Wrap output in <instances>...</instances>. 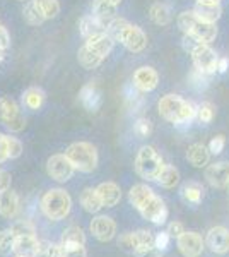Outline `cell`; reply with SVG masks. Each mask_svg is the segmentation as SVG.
<instances>
[{
    "label": "cell",
    "mask_w": 229,
    "mask_h": 257,
    "mask_svg": "<svg viewBox=\"0 0 229 257\" xmlns=\"http://www.w3.org/2000/svg\"><path fill=\"white\" fill-rule=\"evenodd\" d=\"M11 189V173L7 170L0 168V192Z\"/></svg>",
    "instance_id": "c3c4849f"
},
{
    "label": "cell",
    "mask_w": 229,
    "mask_h": 257,
    "mask_svg": "<svg viewBox=\"0 0 229 257\" xmlns=\"http://www.w3.org/2000/svg\"><path fill=\"white\" fill-rule=\"evenodd\" d=\"M96 190L99 194L103 208H113L122 199V190H120V187L115 182H103V184H99L96 187Z\"/></svg>",
    "instance_id": "ac0fdd59"
},
{
    "label": "cell",
    "mask_w": 229,
    "mask_h": 257,
    "mask_svg": "<svg viewBox=\"0 0 229 257\" xmlns=\"http://www.w3.org/2000/svg\"><path fill=\"white\" fill-rule=\"evenodd\" d=\"M157 182L162 185V187L166 189H173L178 185V182H180V172H178L174 167H169V165H164L159 173V177H157Z\"/></svg>",
    "instance_id": "1f68e13d"
},
{
    "label": "cell",
    "mask_w": 229,
    "mask_h": 257,
    "mask_svg": "<svg viewBox=\"0 0 229 257\" xmlns=\"http://www.w3.org/2000/svg\"><path fill=\"white\" fill-rule=\"evenodd\" d=\"M205 178L215 189L229 187V163L227 161H219V163L207 165Z\"/></svg>",
    "instance_id": "9a60e30c"
},
{
    "label": "cell",
    "mask_w": 229,
    "mask_h": 257,
    "mask_svg": "<svg viewBox=\"0 0 229 257\" xmlns=\"http://www.w3.org/2000/svg\"><path fill=\"white\" fill-rule=\"evenodd\" d=\"M193 11L198 18L202 21H207V23H215L220 18V14H222L220 6L215 2H197Z\"/></svg>",
    "instance_id": "cb8c5ba5"
},
{
    "label": "cell",
    "mask_w": 229,
    "mask_h": 257,
    "mask_svg": "<svg viewBox=\"0 0 229 257\" xmlns=\"http://www.w3.org/2000/svg\"><path fill=\"white\" fill-rule=\"evenodd\" d=\"M77 59H79V64L82 65L84 69H96L99 64H101L103 60H105V57H101L99 53H96L93 48L87 47L84 43L81 48H79V53H77Z\"/></svg>",
    "instance_id": "d4e9b609"
},
{
    "label": "cell",
    "mask_w": 229,
    "mask_h": 257,
    "mask_svg": "<svg viewBox=\"0 0 229 257\" xmlns=\"http://www.w3.org/2000/svg\"><path fill=\"white\" fill-rule=\"evenodd\" d=\"M169 240H171V237H169L168 231H161L154 237V247L159 248V250H166L169 247Z\"/></svg>",
    "instance_id": "ee69618b"
},
{
    "label": "cell",
    "mask_w": 229,
    "mask_h": 257,
    "mask_svg": "<svg viewBox=\"0 0 229 257\" xmlns=\"http://www.w3.org/2000/svg\"><path fill=\"white\" fill-rule=\"evenodd\" d=\"M178 250L185 257H198L203 252L205 247V240L202 238L200 233L197 231H183L180 237L176 238Z\"/></svg>",
    "instance_id": "7c38bea8"
},
{
    "label": "cell",
    "mask_w": 229,
    "mask_h": 257,
    "mask_svg": "<svg viewBox=\"0 0 229 257\" xmlns=\"http://www.w3.org/2000/svg\"><path fill=\"white\" fill-rule=\"evenodd\" d=\"M40 248V240L36 235H26V237H16L14 254L21 257H36Z\"/></svg>",
    "instance_id": "ffe728a7"
},
{
    "label": "cell",
    "mask_w": 229,
    "mask_h": 257,
    "mask_svg": "<svg viewBox=\"0 0 229 257\" xmlns=\"http://www.w3.org/2000/svg\"><path fill=\"white\" fill-rule=\"evenodd\" d=\"M162 167H164L162 158L152 146H144L137 153L135 172L139 173V177L145 178V180H157Z\"/></svg>",
    "instance_id": "8992f818"
},
{
    "label": "cell",
    "mask_w": 229,
    "mask_h": 257,
    "mask_svg": "<svg viewBox=\"0 0 229 257\" xmlns=\"http://www.w3.org/2000/svg\"><path fill=\"white\" fill-rule=\"evenodd\" d=\"M11 45V36H9V31L6 28L0 26V48L2 50H7Z\"/></svg>",
    "instance_id": "f907efd6"
},
{
    "label": "cell",
    "mask_w": 229,
    "mask_h": 257,
    "mask_svg": "<svg viewBox=\"0 0 229 257\" xmlns=\"http://www.w3.org/2000/svg\"><path fill=\"white\" fill-rule=\"evenodd\" d=\"M178 26H180V30L185 33V35L195 36V38L198 41H202V43L210 45L212 41L217 38L215 23L202 21L195 14V11H183L181 14L178 16Z\"/></svg>",
    "instance_id": "3957f363"
},
{
    "label": "cell",
    "mask_w": 229,
    "mask_h": 257,
    "mask_svg": "<svg viewBox=\"0 0 229 257\" xmlns=\"http://www.w3.org/2000/svg\"><path fill=\"white\" fill-rule=\"evenodd\" d=\"M65 155L70 160V163L74 165V168L79 170V172L91 173L98 167V151L91 143L81 141V143L70 144Z\"/></svg>",
    "instance_id": "5b68a950"
},
{
    "label": "cell",
    "mask_w": 229,
    "mask_h": 257,
    "mask_svg": "<svg viewBox=\"0 0 229 257\" xmlns=\"http://www.w3.org/2000/svg\"><path fill=\"white\" fill-rule=\"evenodd\" d=\"M186 160H188V163L195 168L207 167L209 161H210L209 148L203 146V144H200V143L191 144V146H188V149H186Z\"/></svg>",
    "instance_id": "44dd1931"
},
{
    "label": "cell",
    "mask_w": 229,
    "mask_h": 257,
    "mask_svg": "<svg viewBox=\"0 0 229 257\" xmlns=\"http://www.w3.org/2000/svg\"><path fill=\"white\" fill-rule=\"evenodd\" d=\"M191 55V60H193V65L197 70L200 72H205V74H214L217 72V62H219V57L215 55V52L210 48V45L207 43H200L193 52L190 53Z\"/></svg>",
    "instance_id": "ba28073f"
},
{
    "label": "cell",
    "mask_w": 229,
    "mask_h": 257,
    "mask_svg": "<svg viewBox=\"0 0 229 257\" xmlns=\"http://www.w3.org/2000/svg\"><path fill=\"white\" fill-rule=\"evenodd\" d=\"M41 211L48 219L52 221H60L69 216L70 209H72V199H70L69 192L64 189H50L41 197Z\"/></svg>",
    "instance_id": "277c9868"
},
{
    "label": "cell",
    "mask_w": 229,
    "mask_h": 257,
    "mask_svg": "<svg viewBox=\"0 0 229 257\" xmlns=\"http://www.w3.org/2000/svg\"><path fill=\"white\" fill-rule=\"evenodd\" d=\"M137 257H162V250L156 247H151V248H145V250H139L135 252Z\"/></svg>",
    "instance_id": "681fc988"
},
{
    "label": "cell",
    "mask_w": 229,
    "mask_h": 257,
    "mask_svg": "<svg viewBox=\"0 0 229 257\" xmlns=\"http://www.w3.org/2000/svg\"><path fill=\"white\" fill-rule=\"evenodd\" d=\"M89 230L94 238L99 242H110L116 235V223L110 216H96L89 225Z\"/></svg>",
    "instance_id": "5bb4252c"
},
{
    "label": "cell",
    "mask_w": 229,
    "mask_h": 257,
    "mask_svg": "<svg viewBox=\"0 0 229 257\" xmlns=\"http://www.w3.org/2000/svg\"><path fill=\"white\" fill-rule=\"evenodd\" d=\"M64 247V245H62ZM65 248V257H87L86 247L84 245H76V247H64Z\"/></svg>",
    "instance_id": "bcb514c9"
},
{
    "label": "cell",
    "mask_w": 229,
    "mask_h": 257,
    "mask_svg": "<svg viewBox=\"0 0 229 257\" xmlns=\"http://www.w3.org/2000/svg\"><path fill=\"white\" fill-rule=\"evenodd\" d=\"M38 257H65V248L55 243L45 242L40 240V248H38Z\"/></svg>",
    "instance_id": "d590c367"
},
{
    "label": "cell",
    "mask_w": 229,
    "mask_h": 257,
    "mask_svg": "<svg viewBox=\"0 0 229 257\" xmlns=\"http://www.w3.org/2000/svg\"><path fill=\"white\" fill-rule=\"evenodd\" d=\"M105 2L111 4V6H115V7H118L120 4H122V0H105Z\"/></svg>",
    "instance_id": "db71d44e"
},
{
    "label": "cell",
    "mask_w": 229,
    "mask_h": 257,
    "mask_svg": "<svg viewBox=\"0 0 229 257\" xmlns=\"http://www.w3.org/2000/svg\"><path fill=\"white\" fill-rule=\"evenodd\" d=\"M139 213L142 214L145 219H149L154 225H162L168 219V208H166L164 201L161 197H157L156 194H152L147 201L140 206Z\"/></svg>",
    "instance_id": "30bf717a"
},
{
    "label": "cell",
    "mask_w": 229,
    "mask_h": 257,
    "mask_svg": "<svg viewBox=\"0 0 229 257\" xmlns=\"http://www.w3.org/2000/svg\"><path fill=\"white\" fill-rule=\"evenodd\" d=\"M190 81H191V86H193V88L203 89V88H207V84H209V74L193 69V72L190 74Z\"/></svg>",
    "instance_id": "60d3db41"
},
{
    "label": "cell",
    "mask_w": 229,
    "mask_h": 257,
    "mask_svg": "<svg viewBox=\"0 0 229 257\" xmlns=\"http://www.w3.org/2000/svg\"><path fill=\"white\" fill-rule=\"evenodd\" d=\"M197 2H215V4H219L220 0H197Z\"/></svg>",
    "instance_id": "9f6ffc18"
},
{
    "label": "cell",
    "mask_w": 229,
    "mask_h": 257,
    "mask_svg": "<svg viewBox=\"0 0 229 257\" xmlns=\"http://www.w3.org/2000/svg\"><path fill=\"white\" fill-rule=\"evenodd\" d=\"M14 237H26V235H36L35 225L31 221H26V219H21V221H16L14 225L11 226Z\"/></svg>",
    "instance_id": "74e56055"
},
{
    "label": "cell",
    "mask_w": 229,
    "mask_h": 257,
    "mask_svg": "<svg viewBox=\"0 0 229 257\" xmlns=\"http://www.w3.org/2000/svg\"><path fill=\"white\" fill-rule=\"evenodd\" d=\"M60 243L64 247H76V245H86V233L81 226H69L62 233Z\"/></svg>",
    "instance_id": "484cf974"
},
{
    "label": "cell",
    "mask_w": 229,
    "mask_h": 257,
    "mask_svg": "<svg viewBox=\"0 0 229 257\" xmlns=\"http://www.w3.org/2000/svg\"><path fill=\"white\" fill-rule=\"evenodd\" d=\"M152 194L154 192H152L151 187H147L145 184H137V185H134V187L130 189V192H128V199H130L132 206L139 211L140 206H142L144 202L152 196Z\"/></svg>",
    "instance_id": "4dcf8cb0"
},
{
    "label": "cell",
    "mask_w": 229,
    "mask_h": 257,
    "mask_svg": "<svg viewBox=\"0 0 229 257\" xmlns=\"http://www.w3.org/2000/svg\"><path fill=\"white\" fill-rule=\"evenodd\" d=\"M159 84V74L152 67H139L134 72V86L142 93L154 91Z\"/></svg>",
    "instance_id": "2e32d148"
},
{
    "label": "cell",
    "mask_w": 229,
    "mask_h": 257,
    "mask_svg": "<svg viewBox=\"0 0 229 257\" xmlns=\"http://www.w3.org/2000/svg\"><path fill=\"white\" fill-rule=\"evenodd\" d=\"M224 146H226V138H224V136H215V138H212L209 143L210 155H220Z\"/></svg>",
    "instance_id": "7bdbcfd3"
},
{
    "label": "cell",
    "mask_w": 229,
    "mask_h": 257,
    "mask_svg": "<svg viewBox=\"0 0 229 257\" xmlns=\"http://www.w3.org/2000/svg\"><path fill=\"white\" fill-rule=\"evenodd\" d=\"M205 245L215 254H227L229 252V230L224 226H214L207 231Z\"/></svg>",
    "instance_id": "4fadbf2b"
},
{
    "label": "cell",
    "mask_w": 229,
    "mask_h": 257,
    "mask_svg": "<svg viewBox=\"0 0 229 257\" xmlns=\"http://www.w3.org/2000/svg\"><path fill=\"white\" fill-rule=\"evenodd\" d=\"M6 143H7V155H9V158H19L23 155V144H21L19 139L6 136Z\"/></svg>",
    "instance_id": "ab89813d"
},
{
    "label": "cell",
    "mask_w": 229,
    "mask_h": 257,
    "mask_svg": "<svg viewBox=\"0 0 229 257\" xmlns=\"http://www.w3.org/2000/svg\"><path fill=\"white\" fill-rule=\"evenodd\" d=\"M23 99H24V105H26L29 110H40L45 101V93H43V89H40V88H28L24 91Z\"/></svg>",
    "instance_id": "d6a6232c"
},
{
    "label": "cell",
    "mask_w": 229,
    "mask_h": 257,
    "mask_svg": "<svg viewBox=\"0 0 229 257\" xmlns=\"http://www.w3.org/2000/svg\"><path fill=\"white\" fill-rule=\"evenodd\" d=\"M118 243L125 250H130L135 254L139 250H145V248L154 247V237L151 231L147 230H137V231H130V233H123L120 237Z\"/></svg>",
    "instance_id": "9c48e42d"
},
{
    "label": "cell",
    "mask_w": 229,
    "mask_h": 257,
    "mask_svg": "<svg viewBox=\"0 0 229 257\" xmlns=\"http://www.w3.org/2000/svg\"><path fill=\"white\" fill-rule=\"evenodd\" d=\"M19 2H26V0H19Z\"/></svg>",
    "instance_id": "6f0895ef"
},
{
    "label": "cell",
    "mask_w": 229,
    "mask_h": 257,
    "mask_svg": "<svg viewBox=\"0 0 229 257\" xmlns=\"http://www.w3.org/2000/svg\"><path fill=\"white\" fill-rule=\"evenodd\" d=\"M197 117L202 123H210L214 120V105L209 101H203L197 106Z\"/></svg>",
    "instance_id": "f35d334b"
},
{
    "label": "cell",
    "mask_w": 229,
    "mask_h": 257,
    "mask_svg": "<svg viewBox=\"0 0 229 257\" xmlns=\"http://www.w3.org/2000/svg\"><path fill=\"white\" fill-rule=\"evenodd\" d=\"M79 30H81V35L84 36L86 40H89V38H93V36L108 33V24H105L101 19L96 18V16L89 14L79 21Z\"/></svg>",
    "instance_id": "e0dca14e"
},
{
    "label": "cell",
    "mask_w": 229,
    "mask_h": 257,
    "mask_svg": "<svg viewBox=\"0 0 229 257\" xmlns=\"http://www.w3.org/2000/svg\"><path fill=\"white\" fill-rule=\"evenodd\" d=\"M227 69H229V59H226V57L219 59V62H217V72L219 74H224Z\"/></svg>",
    "instance_id": "f5cc1de1"
},
{
    "label": "cell",
    "mask_w": 229,
    "mask_h": 257,
    "mask_svg": "<svg viewBox=\"0 0 229 257\" xmlns=\"http://www.w3.org/2000/svg\"><path fill=\"white\" fill-rule=\"evenodd\" d=\"M21 202L19 196L16 192H12L11 189L0 192V216L4 218H16L19 213Z\"/></svg>",
    "instance_id": "d6986e66"
},
{
    "label": "cell",
    "mask_w": 229,
    "mask_h": 257,
    "mask_svg": "<svg viewBox=\"0 0 229 257\" xmlns=\"http://www.w3.org/2000/svg\"><path fill=\"white\" fill-rule=\"evenodd\" d=\"M115 43L116 41L111 38L110 33H103V35H98V36H93V38L86 40L87 47H91L96 53H99V55L105 57V59H106V55H110V52L113 50Z\"/></svg>",
    "instance_id": "603a6c76"
},
{
    "label": "cell",
    "mask_w": 229,
    "mask_h": 257,
    "mask_svg": "<svg viewBox=\"0 0 229 257\" xmlns=\"http://www.w3.org/2000/svg\"><path fill=\"white\" fill-rule=\"evenodd\" d=\"M108 33L115 41H120L127 50L134 53L144 52L147 47V36L139 26H134L128 21L115 18L108 24Z\"/></svg>",
    "instance_id": "7a4b0ae2"
},
{
    "label": "cell",
    "mask_w": 229,
    "mask_h": 257,
    "mask_svg": "<svg viewBox=\"0 0 229 257\" xmlns=\"http://www.w3.org/2000/svg\"><path fill=\"white\" fill-rule=\"evenodd\" d=\"M6 160H9L7 155V143H6V136L0 134V163H4Z\"/></svg>",
    "instance_id": "816d5d0a"
},
{
    "label": "cell",
    "mask_w": 229,
    "mask_h": 257,
    "mask_svg": "<svg viewBox=\"0 0 229 257\" xmlns=\"http://www.w3.org/2000/svg\"><path fill=\"white\" fill-rule=\"evenodd\" d=\"M0 120L12 132H21L26 125V118H24L23 111L19 110L18 103L9 96L0 98Z\"/></svg>",
    "instance_id": "52a82bcc"
},
{
    "label": "cell",
    "mask_w": 229,
    "mask_h": 257,
    "mask_svg": "<svg viewBox=\"0 0 229 257\" xmlns=\"http://www.w3.org/2000/svg\"><path fill=\"white\" fill-rule=\"evenodd\" d=\"M181 197L188 204H198L203 199V187L198 182H186L181 187Z\"/></svg>",
    "instance_id": "f546056e"
},
{
    "label": "cell",
    "mask_w": 229,
    "mask_h": 257,
    "mask_svg": "<svg viewBox=\"0 0 229 257\" xmlns=\"http://www.w3.org/2000/svg\"><path fill=\"white\" fill-rule=\"evenodd\" d=\"M16 257H21V255H16Z\"/></svg>",
    "instance_id": "680465c9"
},
{
    "label": "cell",
    "mask_w": 229,
    "mask_h": 257,
    "mask_svg": "<svg viewBox=\"0 0 229 257\" xmlns=\"http://www.w3.org/2000/svg\"><path fill=\"white\" fill-rule=\"evenodd\" d=\"M79 99L84 105V108L89 111H96L101 105V91L98 89V86L94 82H89L84 88L81 89V94H79Z\"/></svg>",
    "instance_id": "7402d4cb"
},
{
    "label": "cell",
    "mask_w": 229,
    "mask_h": 257,
    "mask_svg": "<svg viewBox=\"0 0 229 257\" xmlns=\"http://www.w3.org/2000/svg\"><path fill=\"white\" fill-rule=\"evenodd\" d=\"M200 43H202V41H198L197 38H195V36L185 35V33H183V48H185L186 53H191Z\"/></svg>",
    "instance_id": "f6af8a7d"
},
{
    "label": "cell",
    "mask_w": 229,
    "mask_h": 257,
    "mask_svg": "<svg viewBox=\"0 0 229 257\" xmlns=\"http://www.w3.org/2000/svg\"><path fill=\"white\" fill-rule=\"evenodd\" d=\"M23 18L28 24H31V26H40V24H43L45 21H47L33 0L26 2V6H24V9H23Z\"/></svg>",
    "instance_id": "836d02e7"
},
{
    "label": "cell",
    "mask_w": 229,
    "mask_h": 257,
    "mask_svg": "<svg viewBox=\"0 0 229 257\" xmlns=\"http://www.w3.org/2000/svg\"><path fill=\"white\" fill-rule=\"evenodd\" d=\"M33 2L36 4V7L40 9L45 19L57 18L58 12H60V4H58V0H33Z\"/></svg>",
    "instance_id": "e575fe53"
},
{
    "label": "cell",
    "mask_w": 229,
    "mask_h": 257,
    "mask_svg": "<svg viewBox=\"0 0 229 257\" xmlns=\"http://www.w3.org/2000/svg\"><path fill=\"white\" fill-rule=\"evenodd\" d=\"M4 57H6V50L0 48V64H2V62H4Z\"/></svg>",
    "instance_id": "11a10c76"
},
{
    "label": "cell",
    "mask_w": 229,
    "mask_h": 257,
    "mask_svg": "<svg viewBox=\"0 0 229 257\" xmlns=\"http://www.w3.org/2000/svg\"><path fill=\"white\" fill-rule=\"evenodd\" d=\"M159 115L174 125H185L197 117V106L178 94H166L157 103Z\"/></svg>",
    "instance_id": "6da1fadb"
},
{
    "label": "cell",
    "mask_w": 229,
    "mask_h": 257,
    "mask_svg": "<svg viewBox=\"0 0 229 257\" xmlns=\"http://www.w3.org/2000/svg\"><path fill=\"white\" fill-rule=\"evenodd\" d=\"M149 18L157 26H168L171 23L173 16H171V9L166 4H152L151 9H149Z\"/></svg>",
    "instance_id": "83f0119b"
},
{
    "label": "cell",
    "mask_w": 229,
    "mask_h": 257,
    "mask_svg": "<svg viewBox=\"0 0 229 257\" xmlns=\"http://www.w3.org/2000/svg\"><path fill=\"white\" fill-rule=\"evenodd\" d=\"M14 242L16 237L12 233V230H2L0 231V255H7L11 252H14Z\"/></svg>",
    "instance_id": "8d00e7d4"
},
{
    "label": "cell",
    "mask_w": 229,
    "mask_h": 257,
    "mask_svg": "<svg viewBox=\"0 0 229 257\" xmlns=\"http://www.w3.org/2000/svg\"><path fill=\"white\" fill-rule=\"evenodd\" d=\"M81 206L84 208L87 213H98L99 209L103 208L101 199H99L98 190L93 187H86L81 192Z\"/></svg>",
    "instance_id": "4316f807"
},
{
    "label": "cell",
    "mask_w": 229,
    "mask_h": 257,
    "mask_svg": "<svg viewBox=\"0 0 229 257\" xmlns=\"http://www.w3.org/2000/svg\"><path fill=\"white\" fill-rule=\"evenodd\" d=\"M47 172L53 180L67 182L72 178L76 168H74V165L70 163L67 155H53L47 163Z\"/></svg>",
    "instance_id": "8fae6325"
},
{
    "label": "cell",
    "mask_w": 229,
    "mask_h": 257,
    "mask_svg": "<svg viewBox=\"0 0 229 257\" xmlns=\"http://www.w3.org/2000/svg\"><path fill=\"white\" fill-rule=\"evenodd\" d=\"M185 231V226H183V223L181 221H171L168 225V233H169V237H180V235Z\"/></svg>",
    "instance_id": "7dc6e473"
},
{
    "label": "cell",
    "mask_w": 229,
    "mask_h": 257,
    "mask_svg": "<svg viewBox=\"0 0 229 257\" xmlns=\"http://www.w3.org/2000/svg\"><path fill=\"white\" fill-rule=\"evenodd\" d=\"M134 132L139 138H147L149 134L152 132V125L147 118H139L137 122L134 123Z\"/></svg>",
    "instance_id": "b9f144b4"
},
{
    "label": "cell",
    "mask_w": 229,
    "mask_h": 257,
    "mask_svg": "<svg viewBox=\"0 0 229 257\" xmlns=\"http://www.w3.org/2000/svg\"><path fill=\"white\" fill-rule=\"evenodd\" d=\"M93 16L101 19L105 24H110L116 18V7L105 0H94L93 2Z\"/></svg>",
    "instance_id": "f1b7e54d"
}]
</instances>
